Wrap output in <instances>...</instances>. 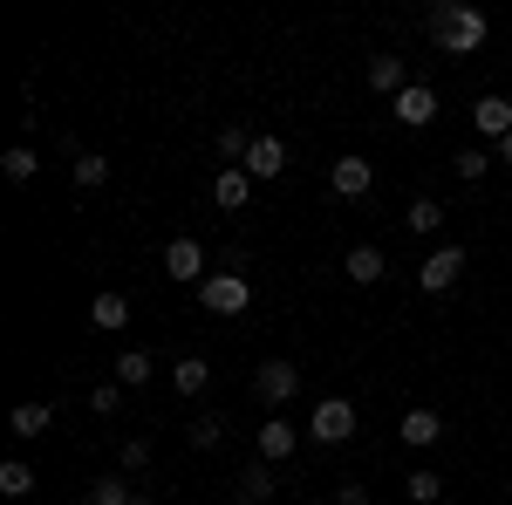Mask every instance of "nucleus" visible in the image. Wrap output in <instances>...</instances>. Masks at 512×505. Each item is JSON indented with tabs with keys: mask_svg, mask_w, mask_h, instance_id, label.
Instances as JSON below:
<instances>
[{
	"mask_svg": "<svg viewBox=\"0 0 512 505\" xmlns=\"http://www.w3.org/2000/svg\"><path fill=\"white\" fill-rule=\"evenodd\" d=\"M328 185H335V198H369L376 192V171H369V157H335Z\"/></svg>",
	"mask_w": 512,
	"mask_h": 505,
	"instance_id": "0eeeda50",
	"label": "nucleus"
},
{
	"mask_svg": "<svg viewBox=\"0 0 512 505\" xmlns=\"http://www.w3.org/2000/svg\"><path fill=\"white\" fill-rule=\"evenodd\" d=\"M130 499H137V492H130L123 478H96V485H89V499H82V505H130Z\"/></svg>",
	"mask_w": 512,
	"mask_h": 505,
	"instance_id": "c85d7f7f",
	"label": "nucleus"
},
{
	"mask_svg": "<svg viewBox=\"0 0 512 505\" xmlns=\"http://www.w3.org/2000/svg\"><path fill=\"white\" fill-rule=\"evenodd\" d=\"M0 492H7V499H28V492H35V471L21 465V458H7V465H0Z\"/></svg>",
	"mask_w": 512,
	"mask_h": 505,
	"instance_id": "a878e982",
	"label": "nucleus"
},
{
	"mask_svg": "<svg viewBox=\"0 0 512 505\" xmlns=\"http://www.w3.org/2000/svg\"><path fill=\"white\" fill-rule=\"evenodd\" d=\"M117 458H123V471H151V444H144V437H130Z\"/></svg>",
	"mask_w": 512,
	"mask_h": 505,
	"instance_id": "7c9ffc66",
	"label": "nucleus"
},
{
	"mask_svg": "<svg viewBox=\"0 0 512 505\" xmlns=\"http://www.w3.org/2000/svg\"><path fill=\"white\" fill-rule=\"evenodd\" d=\"M239 171H246V178H260V185H267V178H280V171H287V144H280L274 130H260V137H253V151H246V164H239Z\"/></svg>",
	"mask_w": 512,
	"mask_h": 505,
	"instance_id": "6e6552de",
	"label": "nucleus"
},
{
	"mask_svg": "<svg viewBox=\"0 0 512 505\" xmlns=\"http://www.w3.org/2000/svg\"><path fill=\"white\" fill-rule=\"evenodd\" d=\"M123 321H130V301H123V294H96V301H89V328H96V335H110Z\"/></svg>",
	"mask_w": 512,
	"mask_h": 505,
	"instance_id": "f3484780",
	"label": "nucleus"
},
{
	"mask_svg": "<svg viewBox=\"0 0 512 505\" xmlns=\"http://www.w3.org/2000/svg\"><path fill=\"white\" fill-rule=\"evenodd\" d=\"M239 499H246V505H267V499H274V465H267V458H253V465L239 471Z\"/></svg>",
	"mask_w": 512,
	"mask_h": 505,
	"instance_id": "dca6fc26",
	"label": "nucleus"
},
{
	"mask_svg": "<svg viewBox=\"0 0 512 505\" xmlns=\"http://www.w3.org/2000/svg\"><path fill=\"white\" fill-rule=\"evenodd\" d=\"M0 171H7V185H28L41 171V157H35V144H14V151L0 157Z\"/></svg>",
	"mask_w": 512,
	"mask_h": 505,
	"instance_id": "aec40b11",
	"label": "nucleus"
},
{
	"mask_svg": "<svg viewBox=\"0 0 512 505\" xmlns=\"http://www.w3.org/2000/svg\"><path fill=\"white\" fill-rule=\"evenodd\" d=\"M315 505H328V499H315Z\"/></svg>",
	"mask_w": 512,
	"mask_h": 505,
	"instance_id": "f704fd0d",
	"label": "nucleus"
},
{
	"mask_svg": "<svg viewBox=\"0 0 512 505\" xmlns=\"http://www.w3.org/2000/svg\"><path fill=\"white\" fill-rule=\"evenodd\" d=\"M396 437H403L410 451H431L437 437H444V417H437V410H403V424H396Z\"/></svg>",
	"mask_w": 512,
	"mask_h": 505,
	"instance_id": "9d476101",
	"label": "nucleus"
},
{
	"mask_svg": "<svg viewBox=\"0 0 512 505\" xmlns=\"http://www.w3.org/2000/svg\"><path fill=\"white\" fill-rule=\"evenodd\" d=\"M253 389H260L267 403H294V396H301V369H294V362H260Z\"/></svg>",
	"mask_w": 512,
	"mask_h": 505,
	"instance_id": "1a4fd4ad",
	"label": "nucleus"
},
{
	"mask_svg": "<svg viewBox=\"0 0 512 505\" xmlns=\"http://www.w3.org/2000/svg\"><path fill=\"white\" fill-rule=\"evenodd\" d=\"M294 444H301V430L287 424V417H267V424H260V458H267V465L294 458Z\"/></svg>",
	"mask_w": 512,
	"mask_h": 505,
	"instance_id": "9b49d317",
	"label": "nucleus"
},
{
	"mask_svg": "<svg viewBox=\"0 0 512 505\" xmlns=\"http://www.w3.org/2000/svg\"><path fill=\"white\" fill-rule=\"evenodd\" d=\"M130 505H158V499H144V492H137V499H130Z\"/></svg>",
	"mask_w": 512,
	"mask_h": 505,
	"instance_id": "72a5a7b5",
	"label": "nucleus"
},
{
	"mask_svg": "<svg viewBox=\"0 0 512 505\" xmlns=\"http://www.w3.org/2000/svg\"><path fill=\"white\" fill-rule=\"evenodd\" d=\"M246 151H253V130H246V123H226V130H219V157L246 164Z\"/></svg>",
	"mask_w": 512,
	"mask_h": 505,
	"instance_id": "cd10ccee",
	"label": "nucleus"
},
{
	"mask_svg": "<svg viewBox=\"0 0 512 505\" xmlns=\"http://www.w3.org/2000/svg\"><path fill=\"white\" fill-rule=\"evenodd\" d=\"M7 424H14V437H41V430L55 424V410H48V403H14Z\"/></svg>",
	"mask_w": 512,
	"mask_h": 505,
	"instance_id": "6ab92c4d",
	"label": "nucleus"
},
{
	"mask_svg": "<svg viewBox=\"0 0 512 505\" xmlns=\"http://www.w3.org/2000/svg\"><path fill=\"white\" fill-rule=\"evenodd\" d=\"M335 505H369V485H362V478H342V485H335Z\"/></svg>",
	"mask_w": 512,
	"mask_h": 505,
	"instance_id": "2f4dec72",
	"label": "nucleus"
},
{
	"mask_svg": "<svg viewBox=\"0 0 512 505\" xmlns=\"http://www.w3.org/2000/svg\"><path fill=\"white\" fill-rule=\"evenodd\" d=\"M499 164H512V137H499Z\"/></svg>",
	"mask_w": 512,
	"mask_h": 505,
	"instance_id": "473e14b6",
	"label": "nucleus"
},
{
	"mask_svg": "<svg viewBox=\"0 0 512 505\" xmlns=\"http://www.w3.org/2000/svg\"><path fill=\"white\" fill-rule=\"evenodd\" d=\"M205 383H212V369H205V355H185V362L171 369V389H178V396H205Z\"/></svg>",
	"mask_w": 512,
	"mask_h": 505,
	"instance_id": "a211bd4d",
	"label": "nucleus"
},
{
	"mask_svg": "<svg viewBox=\"0 0 512 505\" xmlns=\"http://www.w3.org/2000/svg\"><path fill=\"white\" fill-rule=\"evenodd\" d=\"M185 437H192V451H219V444H226V424L205 410V417H192V430H185Z\"/></svg>",
	"mask_w": 512,
	"mask_h": 505,
	"instance_id": "b1692460",
	"label": "nucleus"
},
{
	"mask_svg": "<svg viewBox=\"0 0 512 505\" xmlns=\"http://www.w3.org/2000/svg\"><path fill=\"white\" fill-rule=\"evenodd\" d=\"M117 383H130V389L151 383V349H123L117 355Z\"/></svg>",
	"mask_w": 512,
	"mask_h": 505,
	"instance_id": "5701e85b",
	"label": "nucleus"
},
{
	"mask_svg": "<svg viewBox=\"0 0 512 505\" xmlns=\"http://www.w3.org/2000/svg\"><path fill=\"white\" fill-rule=\"evenodd\" d=\"M212 198H219V212H239V205L253 198V178H246L239 164H226V171L212 178Z\"/></svg>",
	"mask_w": 512,
	"mask_h": 505,
	"instance_id": "4468645a",
	"label": "nucleus"
},
{
	"mask_svg": "<svg viewBox=\"0 0 512 505\" xmlns=\"http://www.w3.org/2000/svg\"><path fill=\"white\" fill-rule=\"evenodd\" d=\"M403 226H410L417 239H424V233H437V226H444V205H437V198H410V212H403Z\"/></svg>",
	"mask_w": 512,
	"mask_h": 505,
	"instance_id": "412c9836",
	"label": "nucleus"
},
{
	"mask_svg": "<svg viewBox=\"0 0 512 505\" xmlns=\"http://www.w3.org/2000/svg\"><path fill=\"white\" fill-rule=\"evenodd\" d=\"M451 171H458L465 185H478V178L492 171V151H485V144H472V151H458V157H451Z\"/></svg>",
	"mask_w": 512,
	"mask_h": 505,
	"instance_id": "393cba45",
	"label": "nucleus"
},
{
	"mask_svg": "<svg viewBox=\"0 0 512 505\" xmlns=\"http://www.w3.org/2000/svg\"><path fill=\"white\" fill-rule=\"evenodd\" d=\"M458 273H465V246H437L431 260L417 267V287H424V294H451Z\"/></svg>",
	"mask_w": 512,
	"mask_h": 505,
	"instance_id": "20e7f679",
	"label": "nucleus"
},
{
	"mask_svg": "<svg viewBox=\"0 0 512 505\" xmlns=\"http://www.w3.org/2000/svg\"><path fill=\"white\" fill-rule=\"evenodd\" d=\"M315 444H349L355 437V403L349 396H328V403H315V430H308Z\"/></svg>",
	"mask_w": 512,
	"mask_h": 505,
	"instance_id": "7ed1b4c3",
	"label": "nucleus"
},
{
	"mask_svg": "<svg viewBox=\"0 0 512 505\" xmlns=\"http://www.w3.org/2000/svg\"><path fill=\"white\" fill-rule=\"evenodd\" d=\"M198 308H205V314H246V308H253V280H246V273H205Z\"/></svg>",
	"mask_w": 512,
	"mask_h": 505,
	"instance_id": "f03ea898",
	"label": "nucleus"
},
{
	"mask_svg": "<svg viewBox=\"0 0 512 505\" xmlns=\"http://www.w3.org/2000/svg\"><path fill=\"white\" fill-rule=\"evenodd\" d=\"M403 492H410L417 505H437V499H444V478H437V471H410V478H403Z\"/></svg>",
	"mask_w": 512,
	"mask_h": 505,
	"instance_id": "bb28decb",
	"label": "nucleus"
},
{
	"mask_svg": "<svg viewBox=\"0 0 512 505\" xmlns=\"http://www.w3.org/2000/svg\"><path fill=\"white\" fill-rule=\"evenodd\" d=\"M164 280L205 287V246H198V239H171V246H164Z\"/></svg>",
	"mask_w": 512,
	"mask_h": 505,
	"instance_id": "423d86ee",
	"label": "nucleus"
},
{
	"mask_svg": "<svg viewBox=\"0 0 512 505\" xmlns=\"http://www.w3.org/2000/svg\"><path fill=\"white\" fill-rule=\"evenodd\" d=\"M117 403H123V383H96L89 389V410H96V417H117Z\"/></svg>",
	"mask_w": 512,
	"mask_h": 505,
	"instance_id": "c756f323",
	"label": "nucleus"
},
{
	"mask_svg": "<svg viewBox=\"0 0 512 505\" xmlns=\"http://www.w3.org/2000/svg\"><path fill=\"white\" fill-rule=\"evenodd\" d=\"M390 110H396V123H403V130H431V123H437V89H431V82H410Z\"/></svg>",
	"mask_w": 512,
	"mask_h": 505,
	"instance_id": "39448f33",
	"label": "nucleus"
},
{
	"mask_svg": "<svg viewBox=\"0 0 512 505\" xmlns=\"http://www.w3.org/2000/svg\"><path fill=\"white\" fill-rule=\"evenodd\" d=\"M472 123H478V137H512V103L506 96H478Z\"/></svg>",
	"mask_w": 512,
	"mask_h": 505,
	"instance_id": "f8f14e48",
	"label": "nucleus"
},
{
	"mask_svg": "<svg viewBox=\"0 0 512 505\" xmlns=\"http://www.w3.org/2000/svg\"><path fill=\"white\" fill-rule=\"evenodd\" d=\"M69 178H76L82 192H96V185H103V178H110V157H96V151H82L76 164H69Z\"/></svg>",
	"mask_w": 512,
	"mask_h": 505,
	"instance_id": "4be33fe9",
	"label": "nucleus"
},
{
	"mask_svg": "<svg viewBox=\"0 0 512 505\" xmlns=\"http://www.w3.org/2000/svg\"><path fill=\"white\" fill-rule=\"evenodd\" d=\"M424 35L444 48V55H478V41H485V14L465 7V0H444L424 14Z\"/></svg>",
	"mask_w": 512,
	"mask_h": 505,
	"instance_id": "f257e3e1",
	"label": "nucleus"
},
{
	"mask_svg": "<svg viewBox=\"0 0 512 505\" xmlns=\"http://www.w3.org/2000/svg\"><path fill=\"white\" fill-rule=\"evenodd\" d=\"M342 273H349L355 287H376V280H383V246H349Z\"/></svg>",
	"mask_w": 512,
	"mask_h": 505,
	"instance_id": "2eb2a0df",
	"label": "nucleus"
},
{
	"mask_svg": "<svg viewBox=\"0 0 512 505\" xmlns=\"http://www.w3.org/2000/svg\"><path fill=\"white\" fill-rule=\"evenodd\" d=\"M369 89L396 103V96L410 89V76H403V55H376V62H369Z\"/></svg>",
	"mask_w": 512,
	"mask_h": 505,
	"instance_id": "ddd939ff",
	"label": "nucleus"
}]
</instances>
